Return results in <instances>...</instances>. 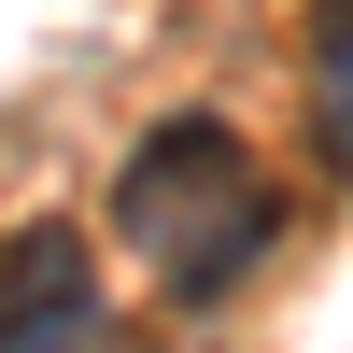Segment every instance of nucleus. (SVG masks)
Segmentation results:
<instances>
[{
  "mask_svg": "<svg viewBox=\"0 0 353 353\" xmlns=\"http://www.w3.org/2000/svg\"><path fill=\"white\" fill-rule=\"evenodd\" d=\"M113 241H128L170 297H226V283L283 241V198H269V170L241 156V128L170 113V128H141V156L113 170Z\"/></svg>",
  "mask_w": 353,
  "mask_h": 353,
  "instance_id": "obj_1",
  "label": "nucleus"
},
{
  "mask_svg": "<svg viewBox=\"0 0 353 353\" xmlns=\"http://www.w3.org/2000/svg\"><path fill=\"white\" fill-rule=\"evenodd\" d=\"M311 128H325V156L353 170V0L311 14Z\"/></svg>",
  "mask_w": 353,
  "mask_h": 353,
  "instance_id": "obj_2",
  "label": "nucleus"
},
{
  "mask_svg": "<svg viewBox=\"0 0 353 353\" xmlns=\"http://www.w3.org/2000/svg\"><path fill=\"white\" fill-rule=\"evenodd\" d=\"M99 353H141V339H99Z\"/></svg>",
  "mask_w": 353,
  "mask_h": 353,
  "instance_id": "obj_3",
  "label": "nucleus"
}]
</instances>
